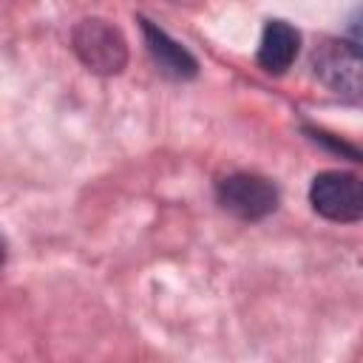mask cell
Here are the masks:
<instances>
[{
    "label": "cell",
    "instance_id": "6da1fadb",
    "mask_svg": "<svg viewBox=\"0 0 363 363\" xmlns=\"http://www.w3.org/2000/svg\"><path fill=\"white\" fill-rule=\"evenodd\" d=\"M77 57L88 65L94 74H119L128 62V45L119 28H113L102 17L82 20L71 34Z\"/></svg>",
    "mask_w": 363,
    "mask_h": 363
},
{
    "label": "cell",
    "instance_id": "7a4b0ae2",
    "mask_svg": "<svg viewBox=\"0 0 363 363\" xmlns=\"http://www.w3.org/2000/svg\"><path fill=\"white\" fill-rule=\"evenodd\" d=\"M312 207L329 221H357L363 216V187L360 179L340 170H326L315 176L309 187Z\"/></svg>",
    "mask_w": 363,
    "mask_h": 363
},
{
    "label": "cell",
    "instance_id": "3957f363",
    "mask_svg": "<svg viewBox=\"0 0 363 363\" xmlns=\"http://www.w3.org/2000/svg\"><path fill=\"white\" fill-rule=\"evenodd\" d=\"M218 201L244 221L269 216L278 207V190L269 179L255 173H233L218 182Z\"/></svg>",
    "mask_w": 363,
    "mask_h": 363
},
{
    "label": "cell",
    "instance_id": "277c9868",
    "mask_svg": "<svg viewBox=\"0 0 363 363\" xmlns=\"http://www.w3.org/2000/svg\"><path fill=\"white\" fill-rule=\"evenodd\" d=\"M315 71L335 91L357 94L360 91V48H357V43L326 40L315 51Z\"/></svg>",
    "mask_w": 363,
    "mask_h": 363
},
{
    "label": "cell",
    "instance_id": "5b68a950",
    "mask_svg": "<svg viewBox=\"0 0 363 363\" xmlns=\"http://www.w3.org/2000/svg\"><path fill=\"white\" fill-rule=\"evenodd\" d=\"M142 31H145V43H147V51L150 57L156 60V65L167 74V77H176V79H190L196 77L199 65L193 60V54L179 45L170 34H164L159 26H153L150 20H142Z\"/></svg>",
    "mask_w": 363,
    "mask_h": 363
},
{
    "label": "cell",
    "instance_id": "8992f818",
    "mask_svg": "<svg viewBox=\"0 0 363 363\" xmlns=\"http://www.w3.org/2000/svg\"><path fill=\"white\" fill-rule=\"evenodd\" d=\"M298 45H301V34L289 23L269 20L264 26L261 45H258V62H261V68L269 71V74H284L295 62Z\"/></svg>",
    "mask_w": 363,
    "mask_h": 363
},
{
    "label": "cell",
    "instance_id": "52a82bcc",
    "mask_svg": "<svg viewBox=\"0 0 363 363\" xmlns=\"http://www.w3.org/2000/svg\"><path fill=\"white\" fill-rule=\"evenodd\" d=\"M3 261H6V241H3V235H0V267H3Z\"/></svg>",
    "mask_w": 363,
    "mask_h": 363
}]
</instances>
